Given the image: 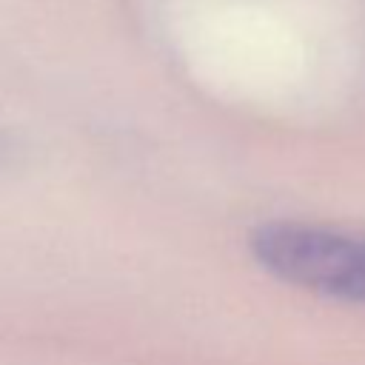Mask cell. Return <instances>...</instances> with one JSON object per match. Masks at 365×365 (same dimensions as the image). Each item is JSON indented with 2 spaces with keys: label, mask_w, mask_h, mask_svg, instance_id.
Segmentation results:
<instances>
[{
  "label": "cell",
  "mask_w": 365,
  "mask_h": 365,
  "mask_svg": "<svg viewBox=\"0 0 365 365\" xmlns=\"http://www.w3.org/2000/svg\"><path fill=\"white\" fill-rule=\"evenodd\" d=\"M322 294L351 302H365V237L339 234V245Z\"/></svg>",
  "instance_id": "cell-1"
}]
</instances>
